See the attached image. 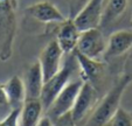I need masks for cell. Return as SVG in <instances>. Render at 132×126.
I'll return each instance as SVG.
<instances>
[{
	"label": "cell",
	"instance_id": "1",
	"mask_svg": "<svg viewBox=\"0 0 132 126\" xmlns=\"http://www.w3.org/2000/svg\"><path fill=\"white\" fill-rule=\"evenodd\" d=\"M132 81V77L129 75H125L124 77L119 79L116 83V85L109 90L104 98L98 103L95 110L91 112L88 120L82 126H105V124L110 120L113 113L119 107L120 99L123 97L125 89L127 88Z\"/></svg>",
	"mask_w": 132,
	"mask_h": 126
},
{
	"label": "cell",
	"instance_id": "4",
	"mask_svg": "<svg viewBox=\"0 0 132 126\" xmlns=\"http://www.w3.org/2000/svg\"><path fill=\"white\" fill-rule=\"evenodd\" d=\"M83 79H77V81H72L61 90V92L56 96V98L53 100L50 104V106L48 107L47 116L49 117L52 120L55 118L62 116V114L70 112L74 107V104L76 102L77 95L80 92L81 88L83 85Z\"/></svg>",
	"mask_w": 132,
	"mask_h": 126
},
{
	"label": "cell",
	"instance_id": "19",
	"mask_svg": "<svg viewBox=\"0 0 132 126\" xmlns=\"http://www.w3.org/2000/svg\"><path fill=\"white\" fill-rule=\"evenodd\" d=\"M90 0H69V19L74 20Z\"/></svg>",
	"mask_w": 132,
	"mask_h": 126
},
{
	"label": "cell",
	"instance_id": "14",
	"mask_svg": "<svg viewBox=\"0 0 132 126\" xmlns=\"http://www.w3.org/2000/svg\"><path fill=\"white\" fill-rule=\"evenodd\" d=\"M75 57L77 60L78 64L81 68V75H82V79L84 82H89V83H94L101 77L103 72V64L97 60H92L89 57L82 55L78 53L77 50L75 52Z\"/></svg>",
	"mask_w": 132,
	"mask_h": 126
},
{
	"label": "cell",
	"instance_id": "10",
	"mask_svg": "<svg viewBox=\"0 0 132 126\" xmlns=\"http://www.w3.org/2000/svg\"><path fill=\"white\" fill-rule=\"evenodd\" d=\"M23 83H25L26 89V100L40 99L45 81H43L42 69H41L39 61L30 65V68L26 74V79Z\"/></svg>",
	"mask_w": 132,
	"mask_h": 126
},
{
	"label": "cell",
	"instance_id": "6",
	"mask_svg": "<svg viewBox=\"0 0 132 126\" xmlns=\"http://www.w3.org/2000/svg\"><path fill=\"white\" fill-rule=\"evenodd\" d=\"M104 0H90L89 4L74 19V23L80 32L98 28L102 22Z\"/></svg>",
	"mask_w": 132,
	"mask_h": 126
},
{
	"label": "cell",
	"instance_id": "11",
	"mask_svg": "<svg viewBox=\"0 0 132 126\" xmlns=\"http://www.w3.org/2000/svg\"><path fill=\"white\" fill-rule=\"evenodd\" d=\"M130 48H132V32L119 30L110 36L105 48L104 56L105 58L120 56L125 54Z\"/></svg>",
	"mask_w": 132,
	"mask_h": 126
},
{
	"label": "cell",
	"instance_id": "9",
	"mask_svg": "<svg viewBox=\"0 0 132 126\" xmlns=\"http://www.w3.org/2000/svg\"><path fill=\"white\" fill-rule=\"evenodd\" d=\"M26 12L32 18H34L35 20L45 23H50V22L62 23L67 20L64 15L49 1H41V3L30 5L29 7H27Z\"/></svg>",
	"mask_w": 132,
	"mask_h": 126
},
{
	"label": "cell",
	"instance_id": "13",
	"mask_svg": "<svg viewBox=\"0 0 132 126\" xmlns=\"http://www.w3.org/2000/svg\"><path fill=\"white\" fill-rule=\"evenodd\" d=\"M8 99V105L12 109H21L26 102L25 83L19 76H13L3 85Z\"/></svg>",
	"mask_w": 132,
	"mask_h": 126
},
{
	"label": "cell",
	"instance_id": "5",
	"mask_svg": "<svg viewBox=\"0 0 132 126\" xmlns=\"http://www.w3.org/2000/svg\"><path fill=\"white\" fill-rule=\"evenodd\" d=\"M105 48L106 43L104 35L98 28H92L80 33L76 50L82 55L92 60H98L101 55L104 54Z\"/></svg>",
	"mask_w": 132,
	"mask_h": 126
},
{
	"label": "cell",
	"instance_id": "12",
	"mask_svg": "<svg viewBox=\"0 0 132 126\" xmlns=\"http://www.w3.org/2000/svg\"><path fill=\"white\" fill-rule=\"evenodd\" d=\"M80 33L81 32L75 26L74 20L67 19L64 22H62L60 30L57 33L56 41H57L60 48L62 49L63 54H69L72 50L76 49Z\"/></svg>",
	"mask_w": 132,
	"mask_h": 126
},
{
	"label": "cell",
	"instance_id": "2",
	"mask_svg": "<svg viewBox=\"0 0 132 126\" xmlns=\"http://www.w3.org/2000/svg\"><path fill=\"white\" fill-rule=\"evenodd\" d=\"M19 0H0V61L6 62L13 53L16 32V8Z\"/></svg>",
	"mask_w": 132,
	"mask_h": 126
},
{
	"label": "cell",
	"instance_id": "21",
	"mask_svg": "<svg viewBox=\"0 0 132 126\" xmlns=\"http://www.w3.org/2000/svg\"><path fill=\"white\" fill-rule=\"evenodd\" d=\"M36 126H54V123H53V120L48 116H45V117H41L40 121L37 123Z\"/></svg>",
	"mask_w": 132,
	"mask_h": 126
},
{
	"label": "cell",
	"instance_id": "22",
	"mask_svg": "<svg viewBox=\"0 0 132 126\" xmlns=\"http://www.w3.org/2000/svg\"><path fill=\"white\" fill-rule=\"evenodd\" d=\"M0 105H8V99L3 85H0Z\"/></svg>",
	"mask_w": 132,
	"mask_h": 126
},
{
	"label": "cell",
	"instance_id": "15",
	"mask_svg": "<svg viewBox=\"0 0 132 126\" xmlns=\"http://www.w3.org/2000/svg\"><path fill=\"white\" fill-rule=\"evenodd\" d=\"M43 111L40 99L26 100L20 111V126H36Z\"/></svg>",
	"mask_w": 132,
	"mask_h": 126
},
{
	"label": "cell",
	"instance_id": "16",
	"mask_svg": "<svg viewBox=\"0 0 132 126\" xmlns=\"http://www.w3.org/2000/svg\"><path fill=\"white\" fill-rule=\"evenodd\" d=\"M127 6V0H108L106 5L103 11L102 22L101 25H109L112 21H115L117 18L124 13Z\"/></svg>",
	"mask_w": 132,
	"mask_h": 126
},
{
	"label": "cell",
	"instance_id": "3",
	"mask_svg": "<svg viewBox=\"0 0 132 126\" xmlns=\"http://www.w3.org/2000/svg\"><path fill=\"white\" fill-rule=\"evenodd\" d=\"M75 61H76V57L74 54V57L68 58V61L63 64V67L52 78H49L47 82L43 83L40 100L45 111H47L53 100L61 92V90L70 82V77L75 69Z\"/></svg>",
	"mask_w": 132,
	"mask_h": 126
},
{
	"label": "cell",
	"instance_id": "18",
	"mask_svg": "<svg viewBox=\"0 0 132 126\" xmlns=\"http://www.w3.org/2000/svg\"><path fill=\"white\" fill-rule=\"evenodd\" d=\"M21 109H12L11 112L0 121V126H20Z\"/></svg>",
	"mask_w": 132,
	"mask_h": 126
},
{
	"label": "cell",
	"instance_id": "17",
	"mask_svg": "<svg viewBox=\"0 0 132 126\" xmlns=\"http://www.w3.org/2000/svg\"><path fill=\"white\" fill-rule=\"evenodd\" d=\"M105 126H132V113L119 106Z\"/></svg>",
	"mask_w": 132,
	"mask_h": 126
},
{
	"label": "cell",
	"instance_id": "8",
	"mask_svg": "<svg viewBox=\"0 0 132 126\" xmlns=\"http://www.w3.org/2000/svg\"><path fill=\"white\" fill-rule=\"evenodd\" d=\"M62 54L63 52L60 48L56 40L49 42L45 47V49L42 50L39 62H40L41 69H42L43 81L45 82H47L49 78H52L61 69L60 63H61Z\"/></svg>",
	"mask_w": 132,
	"mask_h": 126
},
{
	"label": "cell",
	"instance_id": "20",
	"mask_svg": "<svg viewBox=\"0 0 132 126\" xmlns=\"http://www.w3.org/2000/svg\"><path fill=\"white\" fill-rule=\"evenodd\" d=\"M53 123H54V126H76V123L72 119L71 111L55 118Z\"/></svg>",
	"mask_w": 132,
	"mask_h": 126
},
{
	"label": "cell",
	"instance_id": "7",
	"mask_svg": "<svg viewBox=\"0 0 132 126\" xmlns=\"http://www.w3.org/2000/svg\"><path fill=\"white\" fill-rule=\"evenodd\" d=\"M96 99H97V94L94 85L89 82H83V85L78 92L74 107L71 110V116L74 121L76 123V126L82 123L87 114L95 106Z\"/></svg>",
	"mask_w": 132,
	"mask_h": 126
}]
</instances>
